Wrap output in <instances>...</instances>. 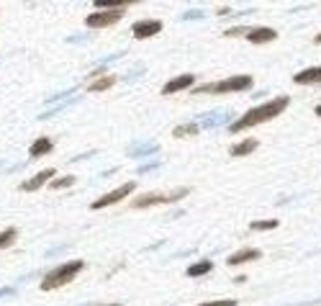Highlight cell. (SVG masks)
<instances>
[{
    "label": "cell",
    "mask_w": 321,
    "mask_h": 306,
    "mask_svg": "<svg viewBox=\"0 0 321 306\" xmlns=\"http://www.w3.org/2000/svg\"><path fill=\"white\" fill-rule=\"evenodd\" d=\"M314 41H316V44H321V34H319V36H316V39H314Z\"/></svg>",
    "instance_id": "obj_25"
},
{
    "label": "cell",
    "mask_w": 321,
    "mask_h": 306,
    "mask_svg": "<svg viewBox=\"0 0 321 306\" xmlns=\"http://www.w3.org/2000/svg\"><path fill=\"white\" fill-rule=\"evenodd\" d=\"M213 270V263L211 260H201V263H193L190 268H188V278H198V275H206V273H211Z\"/></svg>",
    "instance_id": "obj_16"
},
{
    "label": "cell",
    "mask_w": 321,
    "mask_h": 306,
    "mask_svg": "<svg viewBox=\"0 0 321 306\" xmlns=\"http://www.w3.org/2000/svg\"><path fill=\"white\" fill-rule=\"evenodd\" d=\"M134 191H136V183L129 180V183H124L121 188H116V191H111V193H105L103 198H98V201H93V204H90V208H93V211H100V208H105V206H113V204L121 201V198L131 196Z\"/></svg>",
    "instance_id": "obj_6"
},
{
    "label": "cell",
    "mask_w": 321,
    "mask_h": 306,
    "mask_svg": "<svg viewBox=\"0 0 321 306\" xmlns=\"http://www.w3.org/2000/svg\"><path fill=\"white\" fill-rule=\"evenodd\" d=\"M257 147H259V142H257V139H241V142L232 144L229 155H232V157H247V155H252V152H254Z\"/></svg>",
    "instance_id": "obj_15"
},
{
    "label": "cell",
    "mask_w": 321,
    "mask_h": 306,
    "mask_svg": "<svg viewBox=\"0 0 321 306\" xmlns=\"http://www.w3.org/2000/svg\"><path fill=\"white\" fill-rule=\"evenodd\" d=\"M188 193H190V188H177V191H170V193H147L142 198H134L131 208H149V206H157V204H172L177 198H185Z\"/></svg>",
    "instance_id": "obj_4"
},
{
    "label": "cell",
    "mask_w": 321,
    "mask_h": 306,
    "mask_svg": "<svg viewBox=\"0 0 321 306\" xmlns=\"http://www.w3.org/2000/svg\"><path fill=\"white\" fill-rule=\"evenodd\" d=\"M100 306H118V301H113V304H100Z\"/></svg>",
    "instance_id": "obj_24"
},
{
    "label": "cell",
    "mask_w": 321,
    "mask_h": 306,
    "mask_svg": "<svg viewBox=\"0 0 321 306\" xmlns=\"http://www.w3.org/2000/svg\"><path fill=\"white\" fill-rule=\"evenodd\" d=\"M198 306H237L234 299H224V301H206V304H198Z\"/></svg>",
    "instance_id": "obj_21"
},
{
    "label": "cell",
    "mask_w": 321,
    "mask_h": 306,
    "mask_svg": "<svg viewBox=\"0 0 321 306\" xmlns=\"http://www.w3.org/2000/svg\"><path fill=\"white\" fill-rule=\"evenodd\" d=\"M75 180H78L75 175H65V178H52V180H49V188H52V191H65V188H72V186H75Z\"/></svg>",
    "instance_id": "obj_18"
},
{
    "label": "cell",
    "mask_w": 321,
    "mask_h": 306,
    "mask_svg": "<svg viewBox=\"0 0 321 306\" xmlns=\"http://www.w3.org/2000/svg\"><path fill=\"white\" fill-rule=\"evenodd\" d=\"M316 116H321V103L316 105Z\"/></svg>",
    "instance_id": "obj_23"
},
{
    "label": "cell",
    "mask_w": 321,
    "mask_h": 306,
    "mask_svg": "<svg viewBox=\"0 0 321 306\" xmlns=\"http://www.w3.org/2000/svg\"><path fill=\"white\" fill-rule=\"evenodd\" d=\"M54 149V142L49 139V136H39V139L28 147V157L31 160H39V157H47L49 152Z\"/></svg>",
    "instance_id": "obj_12"
},
{
    "label": "cell",
    "mask_w": 321,
    "mask_h": 306,
    "mask_svg": "<svg viewBox=\"0 0 321 306\" xmlns=\"http://www.w3.org/2000/svg\"><path fill=\"white\" fill-rule=\"evenodd\" d=\"M160 31H162V21H157V18H144V21H136L131 26V34L136 39H149V36H155Z\"/></svg>",
    "instance_id": "obj_7"
},
{
    "label": "cell",
    "mask_w": 321,
    "mask_h": 306,
    "mask_svg": "<svg viewBox=\"0 0 321 306\" xmlns=\"http://www.w3.org/2000/svg\"><path fill=\"white\" fill-rule=\"evenodd\" d=\"M254 85V80L249 75H234V78H226L219 83H206L201 88H195V93H211V96H221V93H241V90H249Z\"/></svg>",
    "instance_id": "obj_3"
},
{
    "label": "cell",
    "mask_w": 321,
    "mask_h": 306,
    "mask_svg": "<svg viewBox=\"0 0 321 306\" xmlns=\"http://www.w3.org/2000/svg\"><path fill=\"white\" fill-rule=\"evenodd\" d=\"M288 103H290L288 96H278V98H272V101H267V103H262V105H257V108L247 111L241 118H237L229 129H232L234 134H239V131H247V129H252V126L265 124V121H272V118H278V116L288 108Z\"/></svg>",
    "instance_id": "obj_1"
},
{
    "label": "cell",
    "mask_w": 321,
    "mask_h": 306,
    "mask_svg": "<svg viewBox=\"0 0 321 306\" xmlns=\"http://www.w3.org/2000/svg\"><path fill=\"white\" fill-rule=\"evenodd\" d=\"M262 257V252L259 250H254V247H244V250H239V252H234L232 257L226 260L229 265H241V263H252V260H259Z\"/></svg>",
    "instance_id": "obj_14"
},
{
    "label": "cell",
    "mask_w": 321,
    "mask_h": 306,
    "mask_svg": "<svg viewBox=\"0 0 321 306\" xmlns=\"http://www.w3.org/2000/svg\"><path fill=\"white\" fill-rule=\"evenodd\" d=\"M16 239H18V229H16V226L3 229V232H0V250H8Z\"/></svg>",
    "instance_id": "obj_17"
},
{
    "label": "cell",
    "mask_w": 321,
    "mask_h": 306,
    "mask_svg": "<svg viewBox=\"0 0 321 306\" xmlns=\"http://www.w3.org/2000/svg\"><path fill=\"white\" fill-rule=\"evenodd\" d=\"M121 18H124V8H118V10H95V13H90V16L85 18V26L87 28H108V26L118 23Z\"/></svg>",
    "instance_id": "obj_5"
},
{
    "label": "cell",
    "mask_w": 321,
    "mask_h": 306,
    "mask_svg": "<svg viewBox=\"0 0 321 306\" xmlns=\"http://www.w3.org/2000/svg\"><path fill=\"white\" fill-rule=\"evenodd\" d=\"M244 36H247L249 44H270V41L278 39V31L270 28V26H259V28H249Z\"/></svg>",
    "instance_id": "obj_9"
},
{
    "label": "cell",
    "mask_w": 321,
    "mask_h": 306,
    "mask_svg": "<svg viewBox=\"0 0 321 306\" xmlns=\"http://www.w3.org/2000/svg\"><path fill=\"white\" fill-rule=\"evenodd\" d=\"M172 134L177 136V139H180V136H195V134H198V124H182V126H177Z\"/></svg>",
    "instance_id": "obj_20"
},
{
    "label": "cell",
    "mask_w": 321,
    "mask_h": 306,
    "mask_svg": "<svg viewBox=\"0 0 321 306\" xmlns=\"http://www.w3.org/2000/svg\"><path fill=\"white\" fill-rule=\"evenodd\" d=\"M5 296H16V288H13V286L0 288V299H5Z\"/></svg>",
    "instance_id": "obj_22"
},
{
    "label": "cell",
    "mask_w": 321,
    "mask_h": 306,
    "mask_svg": "<svg viewBox=\"0 0 321 306\" xmlns=\"http://www.w3.org/2000/svg\"><path fill=\"white\" fill-rule=\"evenodd\" d=\"M82 268H85V260H70V263L57 265L54 270H49L47 275H44L41 291H54V288H62V286L72 283L75 278H78V273H82Z\"/></svg>",
    "instance_id": "obj_2"
},
{
    "label": "cell",
    "mask_w": 321,
    "mask_h": 306,
    "mask_svg": "<svg viewBox=\"0 0 321 306\" xmlns=\"http://www.w3.org/2000/svg\"><path fill=\"white\" fill-rule=\"evenodd\" d=\"M252 232H270V229H278V219H262V221H252L249 224Z\"/></svg>",
    "instance_id": "obj_19"
},
{
    "label": "cell",
    "mask_w": 321,
    "mask_h": 306,
    "mask_svg": "<svg viewBox=\"0 0 321 306\" xmlns=\"http://www.w3.org/2000/svg\"><path fill=\"white\" fill-rule=\"evenodd\" d=\"M118 83L116 75H93V80L87 83V93H103V90H111Z\"/></svg>",
    "instance_id": "obj_10"
},
{
    "label": "cell",
    "mask_w": 321,
    "mask_h": 306,
    "mask_svg": "<svg viewBox=\"0 0 321 306\" xmlns=\"http://www.w3.org/2000/svg\"><path fill=\"white\" fill-rule=\"evenodd\" d=\"M293 83L296 85H319L321 83V67H309V70L293 75Z\"/></svg>",
    "instance_id": "obj_13"
},
{
    "label": "cell",
    "mask_w": 321,
    "mask_h": 306,
    "mask_svg": "<svg viewBox=\"0 0 321 306\" xmlns=\"http://www.w3.org/2000/svg\"><path fill=\"white\" fill-rule=\"evenodd\" d=\"M193 83H195V75H180V78H172L162 88V96H172V93H180V90H188V88H193Z\"/></svg>",
    "instance_id": "obj_11"
},
{
    "label": "cell",
    "mask_w": 321,
    "mask_h": 306,
    "mask_svg": "<svg viewBox=\"0 0 321 306\" xmlns=\"http://www.w3.org/2000/svg\"><path fill=\"white\" fill-rule=\"evenodd\" d=\"M54 175H57V170H52V167H47V170L36 173L34 178L23 180V183H21V191H23V193H34V191H39L41 186H47V183H49Z\"/></svg>",
    "instance_id": "obj_8"
}]
</instances>
